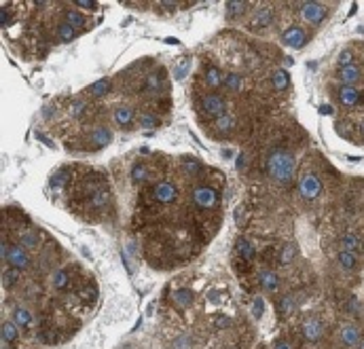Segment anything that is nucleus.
Wrapping results in <instances>:
<instances>
[{"mask_svg":"<svg viewBox=\"0 0 364 349\" xmlns=\"http://www.w3.org/2000/svg\"><path fill=\"white\" fill-rule=\"evenodd\" d=\"M153 195H155V199L161 201V203H171L176 197H178V189L174 187L171 182H157L155 184V189H153Z\"/></svg>","mask_w":364,"mask_h":349,"instance_id":"obj_8","label":"nucleus"},{"mask_svg":"<svg viewBox=\"0 0 364 349\" xmlns=\"http://www.w3.org/2000/svg\"><path fill=\"white\" fill-rule=\"evenodd\" d=\"M339 78H341L343 85L353 87V83H358V80H360V70L353 64L347 66V68H339Z\"/></svg>","mask_w":364,"mask_h":349,"instance_id":"obj_15","label":"nucleus"},{"mask_svg":"<svg viewBox=\"0 0 364 349\" xmlns=\"http://www.w3.org/2000/svg\"><path fill=\"white\" fill-rule=\"evenodd\" d=\"M34 5H36L38 9H43V7H47V3H40V0H36V3H34Z\"/></svg>","mask_w":364,"mask_h":349,"instance_id":"obj_55","label":"nucleus"},{"mask_svg":"<svg viewBox=\"0 0 364 349\" xmlns=\"http://www.w3.org/2000/svg\"><path fill=\"white\" fill-rule=\"evenodd\" d=\"M225 85L231 89V91H239L241 89V78L237 74H229L225 76Z\"/></svg>","mask_w":364,"mask_h":349,"instance_id":"obj_38","label":"nucleus"},{"mask_svg":"<svg viewBox=\"0 0 364 349\" xmlns=\"http://www.w3.org/2000/svg\"><path fill=\"white\" fill-rule=\"evenodd\" d=\"M339 100L343 102L345 106H353L360 102V91L356 87H349V85H341L339 89Z\"/></svg>","mask_w":364,"mask_h":349,"instance_id":"obj_13","label":"nucleus"},{"mask_svg":"<svg viewBox=\"0 0 364 349\" xmlns=\"http://www.w3.org/2000/svg\"><path fill=\"white\" fill-rule=\"evenodd\" d=\"M83 110H85V102L78 100V102H74V104H72V108H70V115H72V117H80V115H83Z\"/></svg>","mask_w":364,"mask_h":349,"instance_id":"obj_46","label":"nucleus"},{"mask_svg":"<svg viewBox=\"0 0 364 349\" xmlns=\"http://www.w3.org/2000/svg\"><path fill=\"white\" fill-rule=\"evenodd\" d=\"M244 161H246V155H239V157H237V169H244Z\"/></svg>","mask_w":364,"mask_h":349,"instance_id":"obj_53","label":"nucleus"},{"mask_svg":"<svg viewBox=\"0 0 364 349\" xmlns=\"http://www.w3.org/2000/svg\"><path fill=\"white\" fill-rule=\"evenodd\" d=\"M7 260H9V265H13V269H26V267L30 265V258H28V254L22 250V245H15V248L9 250Z\"/></svg>","mask_w":364,"mask_h":349,"instance_id":"obj_11","label":"nucleus"},{"mask_svg":"<svg viewBox=\"0 0 364 349\" xmlns=\"http://www.w3.org/2000/svg\"><path fill=\"white\" fill-rule=\"evenodd\" d=\"M225 9H227L229 17H237V15H244L248 11V3H244V0H229L225 5Z\"/></svg>","mask_w":364,"mask_h":349,"instance_id":"obj_18","label":"nucleus"},{"mask_svg":"<svg viewBox=\"0 0 364 349\" xmlns=\"http://www.w3.org/2000/svg\"><path fill=\"white\" fill-rule=\"evenodd\" d=\"M235 245H237V254H239V256H241V258H244L246 263H250L252 258H254V248H252V243H250L248 239L239 237Z\"/></svg>","mask_w":364,"mask_h":349,"instance_id":"obj_19","label":"nucleus"},{"mask_svg":"<svg viewBox=\"0 0 364 349\" xmlns=\"http://www.w3.org/2000/svg\"><path fill=\"white\" fill-rule=\"evenodd\" d=\"M282 40H284V45H288L290 49H301L305 45L307 40V34L305 30L299 28V26H290L288 30H284V34H282Z\"/></svg>","mask_w":364,"mask_h":349,"instance_id":"obj_6","label":"nucleus"},{"mask_svg":"<svg viewBox=\"0 0 364 349\" xmlns=\"http://www.w3.org/2000/svg\"><path fill=\"white\" fill-rule=\"evenodd\" d=\"M182 167H185L191 176H195V173H199L201 165H199V161L197 159H185V163H182Z\"/></svg>","mask_w":364,"mask_h":349,"instance_id":"obj_37","label":"nucleus"},{"mask_svg":"<svg viewBox=\"0 0 364 349\" xmlns=\"http://www.w3.org/2000/svg\"><path fill=\"white\" fill-rule=\"evenodd\" d=\"M146 176H148V169L144 163H136V165L131 167V180L134 182H142Z\"/></svg>","mask_w":364,"mask_h":349,"instance_id":"obj_33","label":"nucleus"},{"mask_svg":"<svg viewBox=\"0 0 364 349\" xmlns=\"http://www.w3.org/2000/svg\"><path fill=\"white\" fill-rule=\"evenodd\" d=\"M351 59H353V55H351V51H347V49H343L341 53H339V68H347V66H351Z\"/></svg>","mask_w":364,"mask_h":349,"instance_id":"obj_39","label":"nucleus"},{"mask_svg":"<svg viewBox=\"0 0 364 349\" xmlns=\"http://www.w3.org/2000/svg\"><path fill=\"white\" fill-rule=\"evenodd\" d=\"M110 142H113V131H110L108 127H96L94 131H91V144H94L96 148H104L108 146Z\"/></svg>","mask_w":364,"mask_h":349,"instance_id":"obj_12","label":"nucleus"},{"mask_svg":"<svg viewBox=\"0 0 364 349\" xmlns=\"http://www.w3.org/2000/svg\"><path fill=\"white\" fill-rule=\"evenodd\" d=\"M66 24H70L74 30L85 26V15L80 11H66Z\"/></svg>","mask_w":364,"mask_h":349,"instance_id":"obj_29","label":"nucleus"},{"mask_svg":"<svg viewBox=\"0 0 364 349\" xmlns=\"http://www.w3.org/2000/svg\"><path fill=\"white\" fill-rule=\"evenodd\" d=\"M161 9H178V3H167V0H163V3L159 5Z\"/></svg>","mask_w":364,"mask_h":349,"instance_id":"obj_49","label":"nucleus"},{"mask_svg":"<svg viewBox=\"0 0 364 349\" xmlns=\"http://www.w3.org/2000/svg\"><path fill=\"white\" fill-rule=\"evenodd\" d=\"M292 309H295V299H292L290 294H286V296H282V299L278 301V313L280 315H290L292 313Z\"/></svg>","mask_w":364,"mask_h":349,"instance_id":"obj_23","label":"nucleus"},{"mask_svg":"<svg viewBox=\"0 0 364 349\" xmlns=\"http://www.w3.org/2000/svg\"><path fill=\"white\" fill-rule=\"evenodd\" d=\"M13 320H15L17 326H24V328H26V326L32 324V315H30V311L24 309V307H17L15 313H13Z\"/></svg>","mask_w":364,"mask_h":349,"instance_id":"obj_25","label":"nucleus"},{"mask_svg":"<svg viewBox=\"0 0 364 349\" xmlns=\"http://www.w3.org/2000/svg\"><path fill=\"white\" fill-rule=\"evenodd\" d=\"M74 34H76V30L70 26V24H59L57 36H59V40H62V43H70V40L74 38Z\"/></svg>","mask_w":364,"mask_h":349,"instance_id":"obj_30","label":"nucleus"},{"mask_svg":"<svg viewBox=\"0 0 364 349\" xmlns=\"http://www.w3.org/2000/svg\"><path fill=\"white\" fill-rule=\"evenodd\" d=\"M76 7L78 9H96V3H91V0H76Z\"/></svg>","mask_w":364,"mask_h":349,"instance_id":"obj_47","label":"nucleus"},{"mask_svg":"<svg viewBox=\"0 0 364 349\" xmlns=\"http://www.w3.org/2000/svg\"><path fill=\"white\" fill-rule=\"evenodd\" d=\"M295 254H297L295 245H292V243L284 245V250H282V254H280V263H282V265H288L292 258H295Z\"/></svg>","mask_w":364,"mask_h":349,"instance_id":"obj_34","label":"nucleus"},{"mask_svg":"<svg viewBox=\"0 0 364 349\" xmlns=\"http://www.w3.org/2000/svg\"><path fill=\"white\" fill-rule=\"evenodd\" d=\"M165 43H167V45H180V40H176V38H165Z\"/></svg>","mask_w":364,"mask_h":349,"instance_id":"obj_54","label":"nucleus"},{"mask_svg":"<svg viewBox=\"0 0 364 349\" xmlns=\"http://www.w3.org/2000/svg\"><path fill=\"white\" fill-rule=\"evenodd\" d=\"M201 108H204L206 115L218 119L220 115H225V100L216 94H208V96L201 98Z\"/></svg>","mask_w":364,"mask_h":349,"instance_id":"obj_3","label":"nucleus"},{"mask_svg":"<svg viewBox=\"0 0 364 349\" xmlns=\"http://www.w3.org/2000/svg\"><path fill=\"white\" fill-rule=\"evenodd\" d=\"M301 15L309 24H320L326 17V9L320 3H303L301 5Z\"/></svg>","mask_w":364,"mask_h":349,"instance_id":"obj_5","label":"nucleus"},{"mask_svg":"<svg viewBox=\"0 0 364 349\" xmlns=\"http://www.w3.org/2000/svg\"><path fill=\"white\" fill-rule=\"evenodd\" d=\"M260 286H262V288H265L267 292H276L278 286H280L278 273H276V271H269V269L260 271Z\"/></svg>","mask_w":364,"mask_h":349,"instance_id":"obj_16","label":"nucleus"},{"mask_svg":"<svg viewBox=\"0 0 364 349\" xmlns=\"http://www.w3.org/2000/svg\"><path fill=\"white\" fill-rule=\"evenodd\" d=\"M108 91H110V80H108V78H98L96 83L89 87V94L96 96V98H104V96H108Z\"/></svg>","mask_w":364,"mask_h":349,"instance_id":"obj_20","label":"nucleus"},{"mask_svg":"<svg viewBox=\"0 0 364 349\" xmlns=\"http://www.w3.org/2000/svg\"><path fill=\"white\" fill-rule=\"evenodd\" d=\"M322 332H324V328H322L320 320H316V317H309V320H305V324H303V336H305L307 341H311V343L320 341Z\"/></svg>","mask_w":364,"mask_h":349,"instance_id":"obj_10","label":"nucleus"},{"mask_svg":"<svg viewBox=\"0 0 364 349\" xmlns=\"http://www.w3.org/2000/svg\"><path fill=\"white\" fill-rule=\"evenodd\" d=\"M38 140H40V142H45V144H47V146H51V148H53V142H51V140H49V138L45 136V133H38Z\"/></svg>","mask_w":364,"mask_h":349,"instance_id":"obj_50","label":"nucleus"},{"mask_svg":"<svg viewBox=\"0 0 364 349\" xmlns=\"http://www.w3.org/2000/svg\"><path fill=\"white\" fill-rule=\"evenodd\" d=\"M19 243H22V248H36L38 235L34 231H22L19 233Z\"/></svg>","mask_w":364,"mask_h":349,"instance_id":"obj_24","label":"nucleus"},{"mask_svg":"<svg viewBox=\"0 0 364 349\" xmlns=\"http://www.w3.org/2000/svg\"><path fill=\"white\" fill-rule=\"evenodd\" d=\"M53 286H55V288H66V286H68V275H66V271H57V273L53 275Z\"/></svg>","mask_w":364,"mask_h":349,"instance_id":"obj_40","label":"nucleus"},{"mask_svg":"<svg viewBox=\"0 0 364 349\" xmlns=\"http://www.w3.org/2000/svg\"><path fill=\"white\" fill-rule=\"evenodd\" d=\"M108 201H110L108 191H96L94 195H91V205H94V208H102V205H106Z\"/></svg>","mask_w":364,"mask_h":349,"instance_id":"obj_32","label":"nucleus"},{"mask_svg":"<svg viewBox=\"0 0 364 349\" xmlns=\"http://www.w3.org/2000/svg\"><path fill=\"white\" fill-rule=\"evenodd\" d=\"M299 189H301V195L305 199H316L318 195L322 193V180L316 176V173H307V176H303L301 182H299Z\"/></svg>","mask_w":364,"mask_h":349,"instance_id":"obj_2","label":"nucleus"},{"mask_svg":"<svg viewBox=\"0 0 364 349\" xmlns=\"http://www.w3.org/2000/svg\"><path fill=\"white\" fill-rule=\"evenodd\" d=\"M276 349H292V347H290V343H286V341H280V343H276Z\"/></svg>","mask_w":364,"mask_h":349,"instance_id":"obj_52","label":"nucleus"},{"mask_svg":"<svg viewBox=\"0 0 364 349\" xmlns=\"http://www.w3.org/2000/svg\"><path fill=\"white\" fill-rule=\"evenodd\" d=\"M233 125H235V119L231 112H225V115H220L216 119V129H220V131H231Z\"/></svg>","mask_w":364,"mask_h":349,"instance_id":"obj_27","label":"nucleus"},{"mask_svg":"<svg viewBox=\"0 0 364 349\" xmlns=\"http://www.w3.org/2000/svg\"><path fill=\"white\" fill-rule=\"evenodd\" d=\"M288 83H290V76H288L286 70H278V72L273 74V87L276 89H286Z\"/></svg>","mask_w":364,"mask_h":349,"instance_id":"obj_31","label":"nucleus"},{"mask_svg":"<svg viewBox=\"0 0 364 349\" xmlns=\"http://www.w3.org/2000/svg\"><path fill=\"white\" fill-rule=\"evenodd\" d=\"M358 349H364V338H362V341H360V345H358Z\"/></svg>","mask_w":364,"mask_h":349,"instance_id":"obj_56","label":"nucleus"},{"mask_svg":"<svg viewBox=\"0 0 364 349\" xmlns=\"http://www.w3.org/2000/svg\"><path fill=\"white\" fill-rule=\"evenodd\" d=\"M140 123H142V127H144V129H153V127L157 125V119H155L153 115H148V112H146V115L140 117Z\"/></svg>","mask_w":364,"mask_h":349,"instance_id":"obj_44","label":"nucleus"},{"mask_svg":"<svg viewBox=\"0 0 364 349\" xmlns=\"http://www.w3.org/2000/svg\"><path fill=\"white\" fill-rule=\"evenodd\" d=\"M341 248L345 252H356V250L362 248V241H360V237L356 233H345L341 237Z\"/></svg>","mask_w":364,"mask_h":349,"instance_id":"obj_17","label":"nucleus"},{"mask_svg":"<svg viewBox=\"0 0 364 349\" xmlns=\"http://www.w3.org/2000/svg\"><path fill=\"white\" fill-rule=\"evenodd\" d=\"M362 131H364V125H362Z\"/></svg>","mask_w":364,"mask_h":349,"instance_id":"obj_57","label":"nucleus"},{"mask_svg":"<svg viewBox=\"0 0 364 349\" xmlns=\"http://www.w3.org/2000/svg\"><path fill=\"white\" fill-rule=\"evenodd\" d=\"M267 171L273 180H278L282 184H286L295 176V157L286 150H271V155L267 159Z\"/></svg>","mask_w":364,"mask_h":349,"instance_id":"obj_1","label":"nucleus"},{"mask_svg":"<svg viewBox=\"0 0 364 349\" xmlns=\"http://www.w3.org/2000/svg\"><path fill=\"white\" fill-rule=\"evenodd\" d=\"M318 110H320V115H324V117H326V115H332V112H335V108H332L330 104H322Z\"/></svg>","mask_w":364,"mask_h":349,"instance_id":"obj_48","label":"nucleus"},{"mask_svg":"<svg viewBox=\"0 0 364 349\" xmlns=\"http://www.w3.org/2000/svg\"><path fill=\"white\" fill-rule=\"evenodd\" d=\"M115 119H117V123L121 127H127V125H131V121H134V110L121 106V108L115 110Z\"/></svg>","mask_w":364,"mask_h":349,"instance_id":"obj_21","label":"nucleus"},{"mask_svg":"<svg viewBox=\"0 0 364 349\" xmlns=\"http://www.w3.org/2000/svg\"><path fill=\"white\" fill-rule=\"evenodd\" d=\"M0 24H3V28H7V9H0Z\"/></svg>","mask_w":364,"mask_h":349,"instance_id":"obj_51","label":"nucleus"},{"mask_svg":"<svg viewBox=\"0 0 364 349\" xmlns=\"http://www.w3.org/2000/svg\"><path fill=\"white\" fill-rule=\"evenodd\" d=\"M15 280H17V269H11V271H5V273H3V286H5V288L13 286Z\"/></svg>","mask_w":364,"mask_h":349,"instance_id":"obj_42","label":"nucleus"},{"mask_svg":"<svg viewBox=\"0 0 364 349\" xmlns=\"http://www.w3.org/2000/svg\"><path fill=\"white\" fill-rule=\"evenodd\" d=\"M273 22V11L269 7H258L254 15L250 19V28L252 30H258V28H267L269 24Z\"/></svg>","mask_w":364,"mask_h":349,"instance_id":"obj_9","label":"nucleus"},{"mask_svg":"<svg viewBox=\"0 0 364 349\" xmlns=\"http://www.w3.org/2000/svg\"><path fill=\"white\" fill-rule=\"evenodd\" d=\"M262 311H265V301L258 296V299H254V305H252V315L258 320V317L262 315Z\"/></svg>","mask_w":364,"mask_h":349,"instance_id":"obj_43","label":"nucleus"},{"mask_svg":"<svg viewBox=\"0 0 364 349\" xmlns=\"http://www.w3.org/2000/svg\"><path fill=\"white\" fill-rule=\"evenodd\" d=\"M206 83H208L210 87H218V85H222V83H225V78L220 76L218 68H214V66H212V68H208V70H206Z\"/></svg>","mask_w":364,"mask_h":349,"instance_id":"obj_28","label":"nucleus"},{"mask_svg":"<svg viewBox=\"0 0 364 349\" xmlns=\"http://www.w3.org/2000/svg\"><path fill=\"white\" fill-rule=\"evenodd\" d=\"M193 201L201 208H212V205H216L218 201V193L210 187H197L193 191Z\"/></svg>","mask_w":364,"mask_h":349,"instance_id":"obj_7","label":"nucleus"},{"mask_svg":"<svg viewBox=\"0 0 364 349\" xmlns=\"http://www.w3.org/2000/svg\"><path fill=\"white\" fill-rule=\"evenodd\" d=\"M189 68H191V59H182V61H180V66H176V70H174V76H176L178 80H182V78L187 76Z\"/></svg>","mask_w":364,"mask_h":349,"instance_id":"obj_36","label":"nucleus"},{"mask_svg":"<svg viewBox=\"0 0 364 349\" xmlns=\"http://www.w3.org/2000/svg\"><path fill=\"white\" fill-rule=\"evenodd\" d=\"M66 180H68V171H66V169H62V171H57L55 176H53V180H51V187H53L55 191H57V189H64Z\"/></svg>","mask_w":364,"mask_h":349,"instance_id":"obj_35","label":"nucleus"},{"mask_svg":"<svg viewBox=\"0 0 364 349\" xmlns=\"http://www.w3.org/2000/svg\"><path fill=\"white\" fill-rule=\"evenodd\" d=\"M337 260H339V265L343 267V269H356V265H358L356 254H353V252H345V250L339 252Z\"/></svg>","mask_w":364,"mask_h":349,"instance_id":"obj_22","label":"nucleus"},{"mask_svg":"<svg viewBox=\"0 0 364 349\" xmlns=\"http://www.w3.org/2000/svg\"><path fill=\"white\" fill-rule=\"evenodd\" d=\"M0 330H3V332H0V336H3V343H13L17 338V328L11 322H5Z\"/></svg>","mask_w":364,"mask_h":349,"instance_id":"obj_26","label":"nucleus"},{"mask_svg":"<svg viewBox=\"0 0 364 349\" xmlns=\"http://www.w3.org/2000/svg\"><path fill=\"white\" fill-rule=\"evenodd\" d=\"M214 326L218 328V330H222V328H229V326H231V317H229V315H218L216 322H214Z\"/></svg>","mask_w":364,"mask_h":349,"instance_id":"obj_45","label":"nucleus"},{"mask_svg":"<svg viewBox=\"0 0 364 349\" xmlns=\"http://www.w3.org/2000/svg\"><path fill=\"white\" fill-rule=\"evenodd\" d=\"M146 89H150V91H159L161 89V76L157 72L146 78Z\"/></svg>","mask_w":364,"mask_h":349,"instance_id":"obj_41","label":"nucleus"},{"mask_svg":"<svg viewBox=\"0 0 364 349\" xmlns=\"http://www.w3.org/2000/svg\"><path fill=\"white\" fill-rule=\"evenodd\" d=\"M339 341H341V345H345V347H358L360 341H362L360 328L356 324H343L339 328Z\"/></svg>","mask_w":364,"mask_h":349,"instance_id":"obj_4","label":"nucleus"},{"mask_svg":"<svg viewBox=\"0 0 364 349\" xmlns=\"http://www.w3.org/2000/svg\"><path fill=\"white\" fill-rule=\"evenodd\" d=\"M171 299H174L176 307H180V309H187V307H191V303L195 301V294H193V290H189V288H180V290H176L174 294H171Z\"/></svg>","mask_w":364,"mask_h":349,"instance_id":"obj_14","label":"nucleus"}]
</instances>
